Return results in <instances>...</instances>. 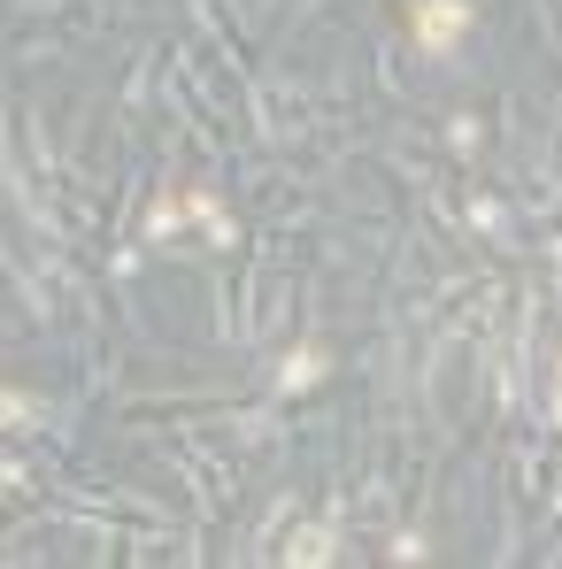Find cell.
I'll list each match as a JSON object with an SVG mask.
<instances>
[{"label":"cell","instance_id":"6da1fadb","mask_svg":"<svg viewBox=\"0 0 562 569\" xmlns=\"http://www.w3.org/2000/svg\"><path fill=\"white\" fill-rule=\"evenodd\" d=\"M463 23H470L463 0H424V8H416V39H424V47H447V39H463Z\"/></svg>","mask_w":562,"mask_h":569},{"label":"cell","instance_id":"277c9868","mask_svg":"<svg viewBox=\"0 0 562 569\" xmlns=\"http://www.w3.org/2000/svg\"><path fill=\"white\" fill-rule=\"evenodd\" d=\"M555 423H562V400H555Z\"/></svg>","mask_w":562,"mask_h":569},{"label":"cell","instance_id":"7a4b0ae2","mask_svg":"<svg viewBox=\"0 0 562 569\" xmlns=\"http://www.w3.org/2000/svg\"><path fill=\"white\" fill-rule=\"evenodd\" d=\"M324 555H332V531H300L293 539V562H324Z\"/></svg>","mask_w":562,"mask_h":569},{"label":"cell","instance_id":"3957f363","mask_svg":"<svg viewBox=\"0 0 562 569\" xmlns=\"http://www.w3.org/2000/svg\"><path fill=\"white\" fill-rule=\"evenodd\" d=\"M316 370H324V355H316V347H300V355L285 362V385H308V378H316Z\"/></svg>","mask_w":562,"mask_h":569}]
</instances>
